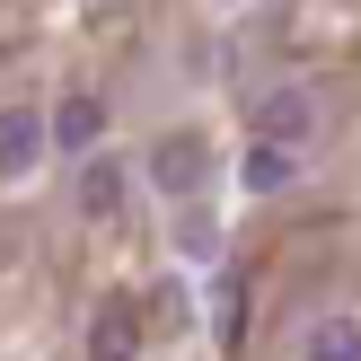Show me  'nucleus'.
<instances>
[{"label": "nucleus", "instance_id": "obj_8", "mask_svg": "<svg viewBox=\"0 0 361 361\" xmlns=\"http://www.w3.org/2000/svg\"><path fill=\"white\" fill-rule=\"evenodd\" d=\"M300 361H361V317H317L300 335Z\"/></svg>", "mask_w": 361, "mask_h": 361}, {"label": "nucleus", "instance_id": "obj_1", "mask_svg": "<svg viewBox=\"0 0 361 361\" xmlns=\"http://www.w3.org/2000/svg\"><path fill=\"white\" fill-rule=\"evenodd\" d=\"M141 168H150V185L168 194V203H194V194L212 185V141L203 133H159Z\"/></svg>", "mask_w": 361, "mask_h": 361}, {"label": "nucleus", "instance_id": "obj_4", "mask_svg": "<svg viewBox=\"0 0 361 361\" xmlns=\"http://www.w3.org/2000/svg\"><path fill=\"white\" fill-rule=\"evenodd\" d=\"M44 150H53V115H35V106H0V176H27Z\"/></svg>", "mask_w": 361, "mask_h": 361}, {"label": "nucleus", "instance_id": "obj_5", "mask_svg": "<svg viewBox=\"0 0 361 361\" xmlns=\"http://www.w3.org/2000/svg\"><path fill=\"white\" fill-rule=\"evenodd\" d=\"M141 353V300L115 291L97 317H88V361H133Z\"/></svg>", "mask_w": 361, "mask_h": 361}, {"label": "nucleus", "instance_id": "obj_6", "mask_svg": "<svg viewBox=\"0 0 361 361\" xmlns=\"http://www.w3.org/2000/svg\"><path fill=\"white\" fill-rule=\"evenodd\" d=\"M238 176H247V194H282V185L300 176V150H282V141H247Z\"/></svg>", "mask_w": 361, "mask_h": 361}, {"label": "nucleus", "instance_id": "obj_2", "mask_svg": "<svg viewBox=\"0 0 361 361\" xmlns=\"http://www.w3.org/2000/svg\"><path fill=\"white\" fill-rule=\"evenodd\" d=\"M247 133H256V141H282V150H300V141L317 133V97H309V88H264L256 115H247Z\"/></svg>", "mask_w": 361, "mask_h": 361}, {"label": "nucleus", "instance_id": "obj_3", "mask_svg": "<svg viewBox=\"0 0 361 361\" xmlns=\"http://www.w3.org/2000/svg\"><path fill=\"white\" fill-rule=\"evenodd\" d=\"M53 150H71V159H97L106 150V97H97V88H71V97L53 106Z\"/></svg>", "mask_w": 361, "mask_h": 361}, {"label": "nucleus", "instance_id": "obj_7", "mask_svg": "<svg viewBox=\"0 0 361 361\" xmlns=\"http://www.w3.org/2000/svg\"><path fill=\"white\" fill-rule=\"evenodd\" d=\"M80 212L88 221H115L123 212V159H80Z\"/></svg>", "mask_w": 361, "mask_h": 361}, {"label": "nucleus", "instance_id": "obj_9", "mask_svg": "<svg viewBox=\"0 0 361 361\" xmlns=\"http://www.w3.org/2000/svg\"><path fill=\"white\" fill-rule=\"evenodd\" d=\"M0 256H9V247H0Z\"/></svg>", "mask_w": 361, "mask_h": 361}]
</instances>
